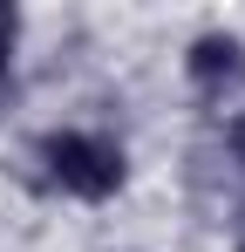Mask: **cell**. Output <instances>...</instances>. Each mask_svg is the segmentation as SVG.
Masks as SVG:
<instances>
[{
  "mask_svg": "<svg viewBox=\"0 0 245 252\" xmlns=\"http://www.w3.org/2000/svg\"><path fill=\"white\" fill-rule=\"evenodd\" d=\"M34 157H41V177L82 205H109L129 184V157L109 129H41Z\"/></svg>",
  "mask_w": 245,
  "mask_h": 252,
  "instance_id": "6da1fadb",
  "label": "cell"
},
{
  "mask_svg": "<svg viewBox=\"0 0 245 252\" xmlns=\"http://www.w3.org/2000/svg\"><path fill=\"white\" fill-rule=\"evenodd\" d=\"M184 82L198 89V95H232V89L245 82V41L239 34H225V28H211V34H198V41L184 48Z\"/></svg>",
  "mask_w": 245,
  "mask_h": 252,
  "instance_id": "7a4b0ae2",
  "label": "cell"
},
{
  "mask_svg": "<svg viewBox=\"0 0 245 252\" xmlns=\"http://www.w3.org/2000/svg\"><path fill=\"white\" fill-rule=\"evenodd\" d=\"M14 41H21V14L0 0V89H7V75H14Z\"/></svg>",
  "mask_w": 245,
  "mask_h": 252,
  "instance_id": "3957f363",
  "label": "cell"
},
{
  "mask_svg": "<svg viewBox=\"0 0 245 252\" xmlns=\"http://www.w3.org/2000/svg\"><path fill=\"white\" fill-rule=\"evenodd\" d=\"M225 157H232V164L245 170V109L232 116V123H225Z\"/></svg>",
  "mask_w": 245,
  "mask_h": 252,
  "instance_id": "277c9868",
  "label": "cell"
},
{
  "mask_svg": "<svg viewBox=\"0 0 245 252\" xmlns=\"http://www.w3.org/2000/svg\"><path fill=\"white\" fill-rule=\"evenodd\" d=\"M239 225H245V205H239Z\"/></svg>",
  "mask_w": 245,
  "mask_h": 252,
  "instance_id": "5b68a950",
  "label": "cell"
},
{
  "mask_svg": "<svg viewBox=\"0 0 245 252\" xmlns=\"http://www.w3.org/2000/svg\"><path fill=\"white\" fill-rule=\"evenodd\" d=\"M239 252H245V246H239Z\"/></svg>",
  "mask_w": 245,
  "mask_h": 252,
  "instance_id": "8992f818",
  "label": "cell"
}]
</instances>
